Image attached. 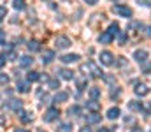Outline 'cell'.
<instances>
[{"label":"cell","instance_id":"6da1fadb","mask_svg":"<svg viewBox=\"0 0 151 132\" xmlns=\"http://www.w3.org/2000/svg\"><path fill=\"white\" fill-rule=\"evenodd\" d=\"M86 71H91L90 74H91L93 78H102V71H100L93 62H86V63L81 65V72H86Z\"/></svg>","mask_w":151,"mask_h":132},{"label":"cell","instance_id":"7a4b0ae2","mask_svg":"<svg viewBox=\"0 0 151 132\" xmlns=\"http://www.w3.org/2000/svg\"><path fill=\"white\" fill-rule=\"evenodd\" d=\"M113 11L118 16H123V18H130V16H132V9H130L128 5H125V4H114Z\"/></svg>","mask_w":151,"mask_h":132},{"label":"cell","instance_id":"3957f363","mask_svg":"<svg viewBox=\"0 0 151 132\" xmlns=\"http://www.w3.org/2000/svg\"><path fill=\"white\" fill-rule=\"evenodd\" d=\"M58 116H60V111H58L56 107H49V109L46 111V115H44V120H46V122H55Z\"/></svg>","mask_w":151,"mask_h":132},{"label":"cell","instance_id":"277c9868","mask_svg":"<svg viewBox=\"0 0 151 132\" xmlns=\"http://www.w3.org/2000/svg\"><path fill=\"white\" fill-rule=\"evenodd\" d=\"M100 62H102L104 65H113L114 63L113 53H109V51H102V53H100Z\"/></svg>","mask_w":151,"mask_h":132},{"label":"cell","instance_id":"5b68a950","mask_svg":"<svg viewBox=\"0 0 151 132\" xmlns=\"http://www.w3.org/2000/svg\"><path fill=\"white\" fill-rule=\"evenodd\" d=\"M69 46H70V39H69V37H65V35L56 37V48L65 49V48H69Z\"/></svg>","mask_w":151,"mask_h":132},{"label":"cell","instance_id":"8992f818","mask_svg":"<svg viewBox=\"0 0 151 132\" xmlns=\"http://www.w3.org/2000/svg\"><path fill=\"white\" fill-rule=\"evenodd\" d=\"M58 76H60L62 79L70 81V79H74V71H70V69H60V71H58Z\"/></svg>","mask_w":151,"mask_h":132},{"label":"cell","instance_id":"52a82bcc","mask_svg":"<svg viewBox=\"0 0 151 132\" xmlns=\"http://www.w3.org/2000/svg\"><path fill=\"white\" fill-rule=\"evenodd\" d=\"M134 58L137 62H144V60H148V51L146 49H135L134 51Z\"/></svg>","mask_w":151,"mask_h":132},{"label":"cell","instance_id":"ba28073f","mask_svg":"<svg viewBox=\"0 0 151 132\" xmlns=\"http://www.w3.org/2000/svg\"><path fill=\"white\" fill-rule=\"evenodd\" d=\"M60 60H62V63H74V62L79 60V55H74V53H70V55H63Z\"/></svg>","mask_w":151,"mask_h":132},{"label":"cell","instance_id":"9c48e42d","mask_svg":"<svg viewBox=\"0 0 151 132\" xmlns=\"http://www.w3.org/2000/svg\"><path fill=\"white\" fill-rule=\"evenodd\" d=\"M30 113H27V111H23V109H18V116H19V120L23 122V123H28V122H32V116H28Z\"/></svg>","mask_w":151,"mask_h":132},{"label":"cell","instance_id":"30bf717a","mask_svg":"<svg viewBox=\"0 0 151 132\" xmlns=\"http://www.w3.org/2000/svg\"><path fill=\"white\" fill-rule=\"evenodd\" d=\"M134 92H135V95H146L150 92V88L146 87V85H142V83H139L137 87L134 88Z\"/></svg>","mask_w":151,"mask_h":132},{"label":"cell","instance_id":"8fae6325","mask_svg":"<svg viewBox=\"0 0 151 132\" xmlns=\"http://www.w3.org/2000/svg\"><path fill=\"white\" fill-rule=\"evenodd\" d=\"M119 115H121V111H119L118 107H111V109H107V118H109V120H116Z\"/></svg>","mask_w":151,"mask_h":132},{"label":"cell","instance_id":"7c38bea8","mask_svg":"<svg viewBox=\"0 0 151 132\" xmlns=\"http://www.w3.org/2000/svg\"><path fill=\"white\" fill-rule=\"evenodd\" d=\"M107 34L114 37V35H119L121 34V30H119V27H118V23H111V27H109V30H107Z\"/></svg>","mask_w":151,"mask_h":132},{"label":"cell","instance_id":"4fadbf2b","mask_svg":"<svg viewBox=\"0 0 151 132\" xmlns=\"http://www.w3.org/2000/svg\"><path fill=\"white\" fill-rule=\"evenodd\" d=\"M99 97H100V90L97 87H91L90 88V100H99Z\"/></svg>","mask_w":151,"mask_h":132},{"label":"cell","instance_id":"5bb4252c","mask_svg":"<svg viewBox=\"0 0 151 132\" xmlns=\"http://www.w3.org/2000/svg\"><path fill=\"white\" fill-rule=\"evenodd\" d=\"M67 99H69V93H67V92H60V93L55 95V102H58V104H60V102H65Z\"/></svg>","mask_w":151,"mask_h":132},{"label":"cell","instance_id":"9a60e30c","mask_svg":"<svg viewBox=\"0 0 151 132\" xmlns=\"http://www.w3.org/2000/svg\"><path fill=\"white\" fill-rule=\"evenodd\" d=\"M32 62H34V58H30L28 55H25V56H21V58H19V65H21V67H28Z\"/></svg>","mask_w":151,"mask_h":132},{"label":"cell","instance_id":"2e32d148","mask_svg":"<svg viewBox=\"0 0 151 132\" xmlns=\"http://www.w3.org/2000/svg\"><path fill=\"white\" fill-rule=\"evenodd\" d=\"M18 92H21V93H27L28 90H30V87H28V83H25V81H18Z\"/></svg>","mask_w":151,"mask_h":132},{"label":"cell","instance_id":"e0dca14e","mask_svg":"<svg viewBox=\"0 0 151 132\" xmlns=\"http://www.w3.org/2000/svg\"><path fill=\"white\" fill-rule=\"evenodd\" d=\"M53 56H55L53 51H46L44 56H42V62H44V63H51V62H53Z\"/></svg>","mask_w":151,"mask_h":132},{"label":"cell","instance_id":"ac0fdd59","mask_svg":"<svg viewBox=\"0 0 151 132\" xmlns=\"http://www.w3.org/2000/svg\"><path fill=\"white\" fill-rule=\"evenodd\" d=\"M46 83L49 85V88H53V90H56V88L60 87L58 79H55V78H47V79H46Z\"/></svg>","mask_w":151,"mask_h":132},{"label":"cell","instance_id":"d6986e66","mask_svg":"<svg viewBox=\"0 0 151 132\" xmlns=\"http://www.w3.org/2000/svg\"><path fill=\"white\" fill-rule=\"evenodd\" d=\"M99 41H100V43H111V41H113V37H111V35L107 34V30H106L104 34H100V35H99Z\"/></svg>","mask_w":151,"mask_h":132},{"label":"cell","instance_id":"ffe728a7","mask_svg":"<svg viewBox=\"0 0 151 132\" xmlns=\"http://www.w3.org/2000/svg\"><path fill=\"white\" fill-rule=\"evenodd\" d=\"M7 107H12V109H18V107H21V100H16V99H11V100L7 102Z\"/></svg>","mask_w":151,"mask_h":132},{"label":"cell","instance_id":"44dd1931","mask_svg":"<svg viewBox=\"0 0 151 132\" xmlns=\"http://www.w3.org/2000/svg\"><path fill=\"white\" fill-rule=\"evenodd\" d=\"M86 106H88V109H91V111H99V107H100V104H99L97 100H88Z\"/></svg>","mask_w":151,"mask_h":132},{"label":"cell","instance_id":"7402d4cb","mask_svg":"<svg viewBox=\"0 0 151 132\" xmlns=\"http://www.w3.org/2000/svg\"><path fill=\"white\" fill-rule=\"evenodd\" d=\"M128 107H130V111H139V109H142L141 102H137V100H132V102H128Z\"/></svg>","mask_w":151,"mask_h":132},{"label":"cell","instance_id":"603a6c76","mask_svg":"<svg viewBox=\"0 0 151 132\" xmlns=\"http://www.w3.org/2000/svg\"><path fill=\"white\" fill-rule=\"evenodd\" d=\"M39 79H40V74L37 71H30L28 72V81H39Z\"/></svg>","mask_w":151,"mask_h":132},{"label":"cell","instance_id":"cb8c5ba5","mask_svg":"<svg viewBox=\"0 0 151 132\" xmlns=\"http://www.w3.org/2000/svg\"><path fill=\"white\" fill-rule=\"evenodd\" d=\"M28 49H30V51H39L40 46H39L37 41H30V43H28Z\"/></svg>","mask_w":151,"mask_h":132},{"label":"cell","instance_id":"d4e9b609","mask_svg":"<svg viewBox=\"0 0 151 132\" xmlns=\"http://www.w3.org/2000/svg\"><path fill=\"white\" fill-rule=\"evenodd\" d=\"M88 122H90V123H97V122H100V116H99L97 113H91V115L88 116Z\"/></svg>","mask_w":151,"mask_h":132},{"label":"cell","instance_id":"484cf974","mask_svg":"<svg viewBox=\"0 0 151 132\" xmlns=\"http://www.w3.org/2000/svg\"><path fill=\"white\" fill-rule=\"evenodd\" d=\"M76 85H77V88H79V90H84V88H86V79H84V78L76 79Z\"/></svg>","mask_w":151,"mask_h":132},{"label":"cell","instance_id":"4316f807","mask_svg":"<svg viewBox=\"0 0 151 132\" xmlns=\"http://www.w3.org/2000/svg\"><path fill=\"white\" fill-rule=\"evenodd\" d=\"M7 83H9V76L0 72V85H7Z\"/></svg>","mask_w":151,"mask_h":132},{"label":"cell","instance_id":"83f0119b","mask_svg":"<svg viewBox=\"0 0 151 132\" xmlns=\"http://www.w3.org/2000/svg\"><path fill=\"white\" fill-rule=\"evenodd\" d=\"M70 113H72L74 116H79V115H81V107H79V106H72V107H70Z\"/></svg>","mask_w":151,"mask_h":132},{"label":"cell","instance_id":"f1b7e54d","mask_svg":"<svg viewBox=\"0 0 151 132\" xmlns=\"http://www.w3.org/2000/svg\"><path fill=\"white\" fill-rule=\"evenodd\" d=\"M58 131H60V132H69V131H70V123H62Z\"/></svg>","mask_w":151,"mask_h":132},{"label":"cell","instance_id":"f546056e","mask_svg":"<svg viewBox=\"0 0 151 132\" xmlns=\"http://www.w3.org/2000/svg\"><path fill=\"white\" fill-rule=\"evenodd\" d=\"M5 14H7V9H5V5H0V21L5 18Z\"/></svg>","mask_w":151,"mask_h":132},{"label":"cell","instance_id":"4dcf8cb0","mask_svg":"<svg viewBox=\"0 0 151 132\" xmlns=\"http://www.w3.org/2000/svg\"><path fill=\"white\" fill-rule=\"evenodd\" d=\"M14 9L23 11V9H25V4H23V2H14Z\"/></svg>","mask_w":151,"mask_h":132},{"label":"cell","instance_id":"1f68e13d","mask_svg":"<svg viewBox=\"0 0 151 132\" xmlns=\"http://www.w3.org/2000/svg\"><path fill=\"white\" fill-rule=\"evenodd\" d=\"M5 62H7V56H5V55H0V69L5 65Z\"/></svg>","mask_w":151,"mask_h":132},{"label":"cell","instance_id":"d6a6232c","mask_svg":"<svg viewBox=\"0 0 151 132\" xmlns=\"http://www.w3.org/2000/svg\"><path fill=\"white\" fill-rule=\"evenodd\" d=\"M2 44H5V32L4 30H0V46Z\"/></svg>","mask_w":151,"mask_h":132},{"label":"cell","instance_id":"836d02e7","mask_svg":"<svg viewBox=\"0 0 151 132\" xmlns=\"http://www.w3.org/2000/svg\"><path fill=\"white\" fill-rule=\"evenodd\" d=\"M142 71H144V72H150V71H151V62H148V63H144V65H142Z\"/></svg>","mask_w":151,"mask_h":132},{"label":"cell","instance_id":"e575fe53","mask_svg":"<svg viewBox=\"0 0 151 132\" xmlns=\"http://www.w3.org/2000/svg\"><path fill=\"white\" fill-rule=\"evenodd\" d=\"M127 43V35L125 34H119V44H125Z\"/></svg>","mask_w":151,"mask_h":132},{"label":"cell","instance_id":"d590c367","mask_svg":"<svg viewBox=\"0 0 151 132\" xmlns=\"http://www.w3.org/2000/svg\"><path fill=\"white\" fill-rule=\"evenodd\" d=\"M79 132H91V129H90V127H86V125H84V127H81V129H79Z\"/></svg>","mask_w":151,"mask_h":132},{"label":"cell","instance_id":"8d00e7d4","mask_svg":"<svg viewBox=\"0 0 151 132\" xmlns=\"http://www.w3.org/2000/svg\"><path fill=\"white\" fill-rule=\"evenodd\" d=\"M125 122H127V123H134V116H132V118H130V116H128V118H127V120H125Z\"/></svg>","mask_w":151,"mask_h":132},{"label":"cell","instance_id":"74e56055","mask_svg":"<svg viewBox=\"0 0 151 132\" xmlns=\"http://www.w3.org/2000/svg\"><path fill=\"white\" fill-rule=\"evenodd\" d=\"M2 123H5V118H4V116H0V125H2Z\"/></svg>","mask_w":151,"mask_h":132},{"label":"cell","instance_id":"f35d334b","mask_svg":"<svg viewBox=\"0 0 151 132\" xmlns=\"http://www.w3.org/2000/svg\"><path fill=\"white\" fill-rule=\"evenodd\" d=\"M132 132H142V131H141L139 127H135V129H132Z\"/></svg>","mask_w":151,"mask_h":132},{"label":"cell","instance_id":"ab89813d","mask_svg":"<svg viewBox=\"0 0 151 132\" xmlns=\"http://www.w3.org/2000/svg\"><path fill=\"white\" fill-rule=\"evenodd\" d=\"M14 132H28V131H25V129H16Z\"/></svg>","mask_w":151,"mask_h":132},{"label":"cell","instance_id":"60d3db41","mask_svg":"<svg viewBox=\"0 0 151 132\" xmlns=\"http://www.w3.org/2000/svg\"><path fill=\"white\" fill-rule=\"evenodd\" d=\"M99 132H109V129H106V127H104V129H100Z\"/></svg>","mask_w":151,"mask_h":132},{"label":"cell","instance_id":"b9f144b4","mask_svg":"<svg viewBox=\"0 0 151 132\" xmlns=\"http://www.w3.org/2000/svg\"><path fill=\"white\" fill-rule=\"evenodd\" d=\"M148 35H151V27L148 28Z\"/></svg>","mask_w":151,"mask_h":132},{"label":"cell","instance_id":"7bdbcfd3","mask_svg":"<svg viewBox=\"0 0 151 132\" xmlns=\"http://www.w3.org/2000/svg\"><path fill=\"white\" fill-rule=\"evenodd\" d=\"M39 132H44V131H39Z\"/></svg>","mask_w":151,"mask_h":132},{"label":"cell","instance_id":"ee69618b","mask_svg":"<svg viewBox=\"0 0 151 132\" xmlns=\"http://www.w3.org/2000/svg\"><path fill=\"white\" fill-rule=\"evenodd\" d=\"M150 132H151V131H150Z\"/></svg>","mask_w":151,"mask_h":132}]
</instances>
